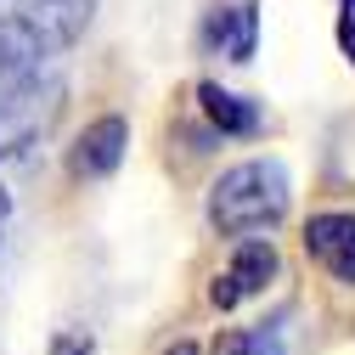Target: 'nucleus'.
I'll use <instances>...</instances> for the list:
<instances>
[{
	"label": "nucleus",
	"mask_w": 355,
	"mask_h": 355,
	"mask_svg": "<svg viewBox=\"0 0 355 355\" xmlns=\"http://www.w3.org/2000/svg\"><path fill=\"white\" fill-rule=\"evenodd\" d=\"M214 355H282V327H237L214 344Z\"/></svg>",
	"instance_id": "8"
},
{
	"label": "nucleus",
	"mask_w": 355,
	"mask_h": 355,
	"mask_svg": "<svg viewBox=\"0 0 355 355\" xmlns=\"http://www.w3.org/2000/svg\"><path fill=\"white\" fill-rule=\"evenodd\" d=\"M124 147H130V124L119 113H102L79 130V141L68 153V169L79 175V181H102V175H113L124 164Z\"/></svg>",
	"instance_id": "6"
},
{
	"label": "nucleus",
	"mask_w": 355,
	"mask_h": 355,
	"mask_svg": "<svg viewBox=\"0 0 355 355\" xmlns=\"http://www.w3.org/2000/svg\"><path fill=\"white\" fill-rule=\"evenodd\" d=\"M198 107H203V119L220 136H259V124H265V107L254 96L226 91L220 79H198Z\"/></svg>",
	"instance_id": "7"
},
{
	"label": "nucleus",
	"mask_w": 355,
	"mask_h": 355,
	"mask_svg": "<svg viewBox=\"0 0 355 355\" xmlns=\"http://www.w3.org/2000/svg\"><path fill=\"white\" fill-rule=\"evenodd\" d=\"M6 226H12V192L0 187V243H6Z\"/></svg>",
	"instance_id": "10"
},
{
	"label": "nucleus",
	"mask_w": 355,
	"mask_h": 355,
	"mask_svg": "<svg viewBox=\"0 0 355 355\" xmlns=\"http://www.w3.org/2000/svg\"><path fill=\"white\" fill-rule=\"evenodd\" d=\"M277 271H282L277 243H271V237H243V243L232 248V259H226V271L214 277L209 304H214V310H237V304H248L254 293L271 288V282H277Z\"/></svg>",
	"instance_id": "3"
},
{
	"label": "nucleus",
	"mask_w": 355,
	"mask_h": 355,
	"mask_svg": "<svg viewBox=\"0 0 355 355\" xmlns=\"http://www.w3.org/2000/svg\"><path fill=\"white\" fill-rule=\"evenodd\" d=\"M333 34H338V51H344L349 68H355V0H338V23H333Z\"/></svg>",
	"instance_id": "9"
},
{
	"label": "nucleus",
	"mask_w": 355,
	"mask_h": 355,
	"mask_svg": "<svg viewBox=\"0 0 355 355\" xmlns=\"http://www.w3.org/2000/svg\"><path fill=\"white\" fill-rule=\"evenodd\" d=\"M304 254L322 265L333 282H355V214L349 209H322L304 220Z\"/></svg>",
	"instance_id": "5"
},
{
	"label": "nucleus",
	"mask_w": 355,
	"mask_h": 355,
	"mask_svg": "<svg viewBox=\"0 0 355 355\" xmlns=\"http://www.w3.org/2000/svg\"><path fill=\"white\" fill-rule=\"evenodd\" d=\"M293 203V181L277 158H243L209 187V226L220 237H254L282 226Z\"/></svg>",
	"instance_id": "2"
},
{
	"label": "nucleus",
	"mask_w": 355,
	"mask_h": 355,
	"mask_svg": "<svg viewBox=\"0 0 355 355\" xmlns=\"http://www.w3.org/2000/svg\"><path fill=\"white\" fill-rule=\"evenodd\" d=\"M198 46L220 62H254L259 51V0H220L203 12Z\"/></svg>",
	"instance_id": "4"
},
{
	"label": "nucleus",
	"mask_w": 355,
	"mask_h": 355,
	"mask_svg": "<svg viewBox=\"0 0 355 355\" xmlns=\"http://www.w3.org/2000/svg\"><path fill=\"white\" fill-rule=\"evenodd\" d=\"M91 17L96 0H0V158L46 136Z\"/></svg>",
	"instance_id": "1"
}]
</instances>
